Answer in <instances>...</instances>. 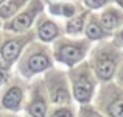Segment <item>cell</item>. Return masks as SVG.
<instances>
[{
  "label": "cell",
  "instance_id": "6da1fadb",
  "mask_svg": "<svg viewBox=\"0 0 123 117\" xmlns=\"http://www.w3.org/2000/svg\"><path fill=\"white\" fill-rule=\"evenodd\" d=\"M70 81H72V92L76 102L87 105L92 100L95 91V75L87 63L80 66H73L70 69Z\"/></svg>",
  "mask_w": 123,
  "mask_h": 117
},
{
  "label": "cell",
  "instance_id": "7a4b0ae2",
  "mask_svg": "<svg viewBox=\"0 0 123 117\" xmlns=\"http://www.w3.org/2000/svg\"><path fill=\"white\" fill-rule=\"evenodd\" d=\"M90 47V42L86 39L72 41V39H59L53 47V55L61 64L73 67L84 58Z\"/></svg>",
  "mask_w": 123,
  "mask_h": 117
},
{
  "label": "cell",
  "instance_id": "3957f363",
  "mask_svg": "<svg viewBox=\"0 0 123 117\" xmlns=\"http://www.w3.org/2000/svg\"><path fill=\"white\" fill-rule=\"evenodd\" d=\"M51 69V56L47 50L42 47H30L25 52L24 58L20 61V72L24 77L30 78L36 73L45 72Z\"/></svg>",
  "mask_w": 123,
  "mask_h": 117
},
{
  "label": "cell",
  "instance_id": "277c9868",
  "mask_svg": "<svg viewBox=\"0 0 123 117\" xmlns=\"http://www.w3.org/2000/svg\"><path fill=\"white\" fill-rule=\"evenodd\" d=\"M45 86H47L48 98L53 105L67 106L72 102V92L69 89V83L64 73L58 70H51L45 77Z\"/></svg>",
  "mask_w": 123,
  "mask_h": 117
},
{
  "label": "cell",
  "instance_id": "5b68a950",
  "mask_svg": "<svg viewBox=\"0 0 123 117\" xmlns=\"http://www.w3.org/2000/svg\"><path fill=\"white\" fill-rule=\"evenodd\" d=\"M92 69L93 75L101 83L109 81L117 70V55L112 50H108L105 45L97 48L95 55L92 58Z\"/></svg>",
  "mask_w": 123,
  "mask_h": 117
},
{
  "label": "cell",
  "instance_id": "8992f818",
  "mask_svg": "<svg viewBox=\"0 0 123 117\" xmlns=\"http://www.w3.org/2000/svg\"><path fill=\"white\" fill-rule=\"evenodd\" d=\"M41 9H42L41 0H33L25 11H20L12 20L6 22L5 28L8 31H12V33H24V31H27L33 25L34 19L41 13Z\"/></svg>",
  "mask_w": 123,
  "mask_h": 117
},
{
  "label": "cell",
  "instance_id": "52a82bcc",
  "mask_svg": "<svg viewBox=\"0 0 123 117\" xmlns=\"http://www.w3.org/2000/svg\"><path fill=\"white\" fill-rule=\"evenodd\" d=\"M30 41V36H19L12 39H6L2 45H0V58L3 59L5 66H11L19 56H20L22 50Z\"/></svg>",
  "mask_w": 123,
  "mask_h": 117
},
{
  "label": "cell",
  "instance_id": "ba28073f",
  "mask_svg": "<svg viewBox=\"0 0 123 117\" xmlns=\"http://www.w3.org/2000/svg\"><path fill=\"white\" fill-rule=\"evenodd\" d=\"M22 102H24V89L17 84H12L2 97V108L8 111H19L22 108Z\"/></svg>",
  "mask_w": 123,
  "mask_h": 117
},
{
  "label": "cell",
  "instance_id": "9c48e42d",
  "mask_svg": "<svg viewBox=\"0 0 123 117\" xmlns=\"http://www.w3.org/2000/svg\"><path fill=\"white\" fill-rule=\"evenodd\" d=\"M61 34V30L53 20L50 19H41L37 24V36L42 42H51Z\"/></svg>",
  "mask_w": 123,
  "mask_h": 117
},
{
  "label": "cell",
  "instance_id": "30bf717a",
  "mask_svg": "<svg viewBox=\"0 0 123 117\" xmlns=\"http://www.w3.org/2000/svg\"><path fill=\"white\" fill-rule=\"evenodd\" d=\"M28 114L31 117H47V102L39 89H36L28 103Z\"/></svg>",
  "mask_w": 123,
  "mask_h": 117
},
{
  "label": "cell",
  "instance_id": "8fae6325",
  "mask_svg": "<svg viewBox=\"0 0 123 117\" xmlns=\"http://www.w3.org/2000/svg\"><path fill=\"white\" fill-rule=\"evenodd\" d=\"M122 20H123V16L118 11L112 9V8L103 11V14L100 16V24H101V27L105 28L108 33L112 31L114 28H117L118 25L122 24Z\"/></svg>",
  "mask_w": 123,
  "mask_h": 117
},
{
  "label": "cell",
  "instance_id": "7c38bea8",
  "mask_svg": "<svg viewBox=\"0 0 123 117\" xmlns=\"http://www.w3.org/2000/svg\"><path fill=\"white\" fill-rule=\"evenodd\" d=\"M84 33H86V36L89 41H98V39H105L108 36V31L105 30V28L101 27V24H100V20H97V19L90 17L89 24L86 25V28H84Z\"/></svg>",
  "mask_w": 123,
  "mask_h": 117
},
{
  "label": "cell",
  "instance_id": "4fadbf2b",
  "mask_svg": "<svg viewBox=\"0 0 123 117\" xmlns=\"http://www.w3.org/2000/svg\"><path fill=\"white\" fill-rule=\"evenodd\" d=\"M86 17H87V13H81L78 16H73V17L69 19L66 25V31L67 34L70 36H78L84 31V25H86Z\"/></svg>",
  "mask_w": 123,
  "mask_h": 117
},
{
  "label": "cell",
  "instance_id": "5bb4252c",
  "mask_svg": "<svg viewBox=\"0 0 123 117\" xmlns=\"http://www.w3.org/2000/svg\"><path fill=\"white\" fill-rule=\"evenodd\" d=\"M27 0H5L0 6V19H11L19 13V9L25 5Z\"/></svg>",
  "mask_w": 123,
  "mask_h": 117
},
{
  "label": "cell",
  "instance_id": "9a60e30c",
  "mask_svg": "<svg viewBox=\"0 0 123 117\" xmlns=\"http://www.w3.org/2000/svg\"><path fill=\"white\" fill-rule=\"evenodd\" d=\"M101 108L109 117H123V95H115L112 100H108L106 105H101Z\"/></svg>",
  "mask_w": 123,
  "mask_h": 117
},
{
  "label": "cell",
  "instance_id": "2e32d148",
  "mask_svg": "<svg viewBox=\"0 0 123 117\" xmlns=\"http://www.w3.org/2000/svg\"><path fill=\"white\" fill-rule=\"evenodd\" d=\"M50 11L51 14L61 16V17H73L75 14V8L70 3H53L50 6Z\"/></svg>",
  "mask_w": 123,
  "mask_h": 117
},
{
  "label": "cell",
  "instance_id": "e0dca14e",
  "mask_svg": "<svg viewBox=\"0 0 123 117\" xmlns=\"http://www.w3.org/2000/svg\"><path fill=\"white\" fill-rule=\"evenodd\" d=\"M50 117H75V112L69 106H59L50 114Z\"/></svg>",
  "mask_w": 123,
  "mask_h": 117
},
{
  "label": "cell",
  "instance_id": "ac0fdd59",
  "mask_svg": "<svg viewBox=\"0 0 123 117\" xmlns=\"http://www.w3.org/2000/svg\"><path fill=\"white\" fill-rule=\"evenodd\" d=\"M78 117H105V116L100 114L98 111H95L93 108H89L87 105H83V108H81V111H80Z\"/></svg>",
  "mask_w": 123,
  "mask_h": 117
},
{
  "label": "cell",
  "instance_id": "d6986e66",
  "mask_svg": "<svg viewBox=\"0 0 123 117\" xmlns=\"http://www.w3.org/2000/svg\"><path fill=\"white\" fill-rule=\"evenodd\" d=\"M108 3V0H84V5L90 9H98L101 6H105Z\"/></svg>",
  "mask_w": 123,
  "mask_h": 117
},
{
  "label": "cell",
  "instance_id": "ffe728a7",
  "mask_svg": "<svg viewBox=\"0 0 123 117\" xmlns=\"http://www.w3.org/2000/svg\"><path fill=\"white\" fill-rule=\"evenodd\" d=\"M9 78V70H8V66H5V64L0 63V86H3V84L8 81Z\"/></svg>",
  "mask_w": 123,
  "mask_h": 117
},
{
  "label": "cell",
  "instance_id": "44dd1931",
  "mask_svg": "<svg viewBox=\"0 0 123 117\" xmlns=\"http://www.w3.org/2000/svg\"><path fill=\"white\" fill-rule=\"evenodd\" d=\"M118 78H120V81L123 83V67H122V70H120V75H118Z\"/></svg>",
  "mask_w": 123,
  "mask_h": 117
},
{
  "label": "cell",
  "instance_id": "7402d4cb",
  "mask_svg": "<svg viewBox=\"0 0 123 117\" xmlns=\"http://www.w3.org/2000/svg\"><path fill=\"white\" fill-rule=\"evenodd\" d=\"M118 3H120V5H122V8H123V0H118Z\"/></svg>",
  "mask_w": 123,
  "mask_h": 117
},
{
  "label": "cell",
  "instance_id": "603a6c76",
  "mask_svg": "<svg viewBox=\"0 0 123 117\" xmlns=\"http://www.w3.org/2000/svg\"><path fill=\"white\" fill-rule=\"evenodd\" d=\"M3 2H5V0H0V5H2V3H3Z\"/></svg>",
  "mask_w": 123,
  "mask_h": 117
}]
</instances>
